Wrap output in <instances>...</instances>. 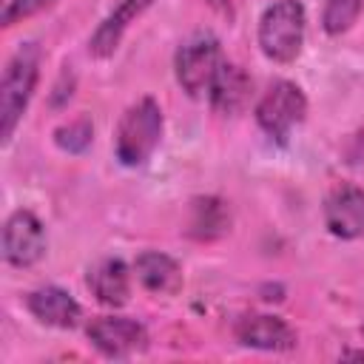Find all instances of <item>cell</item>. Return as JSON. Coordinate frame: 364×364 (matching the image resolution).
Masks as SVG:
<instances>
[{
    "instance_id": "obj_2",
    "label": "cell",
    "mask_w": 364,
    "mask_h": 364,
    "mask_svg": "<svg viewBox=\"0 0 364 364\" xmlns=\"http://www.w3.org/2000/svg\"><path fill=\"white\" fill-rule=\"evenodd\" d=\"M307 34V11L301 0H273L259 17V48L270 63L287 65L299 60Z\"/></svg>"
},
{
    "instance_id": "obj_9",
    "label": "cell",
    "mask_w": 364,
    "mask_h": 364,
    "mask_svg": "<svg viewBox=\"0 0 364 364\" xmlns=\"http://www.w3.org/2000/svg\"><path fill=\"white\" fill-rule=\"evenodd\" d=\"M236 341L250 347V350H264V353H287L299 344L296 330L273 313H245L236 327Z\"/></svg>"
},
{
    "instance_id": "obj_18",
    "label": "cell",
    "mask_w": 364,
    "mask_h": 364,
    "mask_svg": "<svg viewBox=\"0 0 364 364\" xmlns=\"http://www.w3.org/2000/svg\"><path fill=\"white\" fill-rule=\"evenodd\" d=\"M54 3H57V0H9L6 9H3L0 23H3L6 28H11L14 23H23V20H28V17H34V14L51 9Z\"/></svg>"
},
{
    "instance_id": "obj_17",
    "label": "cell",
    "mask_w": 364,
    "mask_h": 364,
    "mask_svg": "<svg viewBox=\"0 0 364 364\" xmlns=\"http://www.w3.org/2000/svg\"><path fill=\"white\" fill-rule=\"evenodd\" d=\"M91 139H94V125H91V119H85V117H80V119H74V122H68V125H60V128L54 131L57 148H63V151H68V154H82V151L91 145Z\"/></svg>"
},
{
    "instance_id": "obj_8",
    "label": "cell",
    "mask_w": 364,
    "mask_h": 364,
    "mask_svg": "<svg viewBox=\"0 0 364 364\" xmlns=\"http://www.w3.org/2000/svg\"><path fill=\"white\" fill-rule=\"evenodd\" d=\"M324 228L344 242L364 236V188L353 182L336 185L324 199Z\"/></svg>"
},
{
    "instance_id": "obj_19",
    "label": "cell",
    "mask_w": 364,
    "mask_h": 364,
    "mask_svg": "<svg viewBox=\"0 0 364 364\" xmlns=\"http://www.w3.org/2000/svg\"><path fill=\"white\" fill-rule=\"evenodd\" d=\"M68 77H71V74L65 71V74L60 77V82L54 85V94H51V105H63V102H68V100H71V94H74V85H68V88H65V80H68Z\"/></svg>"
},
{
    "instance_id": "obj_12",
    "label": "cell",
    "mask_w": 364,
    "mask_h": 364,
    "mask_svg": "<svg viewBox=\"0 0 364 364\" xmlns=\"http://www.w3.org/2000/svg\"><path fill=\"white\" fill-rule=\"evenodd\" d=\"M250 91H253V80L247 77V71L236 63H222L210 88H208V100H210V108L222 117H233L239 111H245L247 100H250Z\"/></svg>"
},
{
    "instance_id": "obj_16",
    "label": "cell",
    "mask_w": 364,
    "mask_h": 364,
    "mask_svg": "<svg viewBox=\"0 0 364 364\" xmlns=\"http://www.w3.org/2000/svg\"><path fill=\"white\" fill-rule=\"evenodd\" d=\"M364 11V0H324L321 9V28L330 37H338L355 26Z\"/></svg>"
},
{
    "instance_id": "obj_20",
    "label": "cell",
    "mask_w": 364,
    "mask_h": 364,
    "mask_svg": "<svg viewBox=\"0 0 364 364\" xmlns=\"http://www.w3.org/2000/svg\"><path fill=\"white\" fill-rule=\"evenodd\" d=\"M208 3H210L219 14H228V17L233 14V0H208Z\"/></svg>"
},
{
    "instance_id": "obj_5",
    "label": "cell",
    "mask_w": 364,
    "mask_h": 364,
    "mask_svg": "<svg viewBox=\"0 0 364 364\" xmlns=\"http://www.w3.org/2000/svg\"><path fill=\"white\" fill-rule=\"evenodd\" d=\"M253 114H256V125L276 145H287L293 128H299L307 117V97L301 85H296L293 80H276L262 94Z\"/></svg>"
},
{
    "instance_id": "obj_14",
    "label": "cell",
    "mask_w": 364,
    "mask_h": 364,
    "mask_svg": "<svg viewBox=\"0 0 364 364\" xmlns=\"http://www.w3.org/2000/svg\"><path fill=\"white\" fill-rule=\"evenodd\" d=\"M85 282L94 299L105 307H122L131 296V273L122 259H100L88 270Z\"/></svg>"
},
{
    "instance_id": "obj_10",
    "label": "cell",
    "mask_w": 364,
    "mask_h": 364,
    "mask_svg": "<svg viewBox=\"0 0 364 364\" xmlns=\"http://www.w3.org/2000/svg\"><path fill=\"white\" fill-rule=\"evenodd\" d=\"M26 307H28V313H31L40 324L57 327V330H71V327H77L80 318H82L80 301H77L68 290H63V287H57V284H46V287L31 290V293L26 296Z\"/></svg>"
},
{
    "instance_id": "obj_11",
    "label": "cell",
    "mask_w": 364,
    "mask_h": 364,
    "mask_svg": "<svg viewBox=\"0 0 364 364\" xmlns=\"http://www.w3.org/2000/svg\"><path fill=\"white\" fill-rule=\"evenodd\" d=\"M151 3H154V0H119V3L102 17V23H100V26L94 28V34H91V40H88L91 57H97V60L111 57V54L119 48V43H122L128 26L136 23V20L151 9Z\"/></svg>"
},
{
    "instance_id": "obj_7",
    "label": "cell",
    "mask_w": 364,
    "mask_h": 364,
    "mask_svg": "<svg viewBox=\"0 0 364 364\" xmlns=\"http://www.w3.org/2000/svg\"><path fill=\"white\" fill-rule=\"evenodd\" d=\"M46 228L43 222L20 208L3 225V256L11 267H34L46 256Z\"/></svg>"
},
{
    "instance_id": "obj_1",
    "label": "cell",
    "mask_w": 364,
    "mask_h": 364,
    "mask_svg": "<svg viewBox=\"0 0 364 364\" xmlns=\"http://www.w3.org/2000/svg\"><path fill=\"white\" fill-rule=\"evenodd\" d=\"M40 60H43L40 46L23 43L3 68V80H0V136L3 142L14 136V128L20 125L34 97V88L40 80Z\"/></svg>"
},
{
    "instance_id": "obj_6",
    "label": "cell",
    "mask_w": 364,
    "mask_h": 364,
    "mask_svg": "<svg viewBox=\"0 0 364 364\" xmlns=\"http://www.w3.org/2000/svg\"><path fill=\"white\" fill-rule=\"evenodd\" d=\"M88 341L94 344L97 353L105 358H134L148 350V330L136 318L128 316H97L85 327Z\"/></svg>"
},
{
    "instance_id": "obj_4",
    "label": "cell",
    "mask_w": 364,
    "mask_h": 364,
    "mask_svg": "<svg viewBox=\"0 0 364 364\" xmlns=\"http://www.w3.org/2000/svg\"><path fill=\"white\" fill-rule=\"evenodd\" d=\"M225 63L222 57V46L210 31H196L191 34L173 54V74L179 88L191 97L199 100L208 94L219 65Z\"/></svg>"
},
{
    "instance_id": "obj_15",
    "label": "cell",
    "mask_w": 364,
    "mask_h": 364,
    "mask_svg": "<svg viewBox=\"0 0 364 364\" xmlns=\"http://www.w3.org/2000/svg\"><path fill=\"white\" fill-rule=\"evenodd\" d=\"M230 230V208L216 196L193 199L191 205V222L188 233L196 239H216Z\"/></svg>"
},
{
    "instance_id": "obj_22",
    "label": "cell",
    "mask_w": 364,
    "mask_h": 364,
    "mask_svg": "<svg viewBox=\"0 0 364 364\" xmlns=\"http://www.w3.org/2000/svg\"><path fill=\"white\" fill-rule=\"evenodd\" d=\"M361 333H364V324H361Z\"/></svg>"
},
{
    "instance_id": "obj_21",
    "label": "cell",
    "mask_w": 364,
    "mask_h": 364,
    "mask_svg": "<svg viewBox=\"0 0 364 364\" xmlns=\"http://www.w3.org/2000/svg\"><path fill=\"white\" fill-rule=\"evenodd\" d=\"M341 358H358V361H364V350H344Z\"/></svg>"
},
{
    "instance_id": "obj_13",
    "label": "cell",
    "mask_w": 364,
    "mask_h": 364,
    "mask_svg": "<svg viewBox=\"0 0 364 364\" xmlns=\"http://www.w3.org/2000/svg\"><path fill=\"white\" fill-rule=\"evenodd\" d=\"M134 273L148 293L176 296L182 290V267L173 256L162 250H142L134 262Z\"/></svg>"
},
{
    "instance_id": "obj_3",
    "label": "cell",
    "mask_w": 364,
    "mask_h": 364,
    "mask_svg": "<svg viewBox=\"0 0 364 364\" xmlns=\"http://www.w3.org/2000/svg\"><path fill=\"white\" fill-rule=\"evenodd\" d=\"M162 128H165V117H162L159 102L154 97L136 100L119 117L117 131H114V156L119 159V165L136 168L148 162L162 139Z\"/></svg>"
}]
</instances>
